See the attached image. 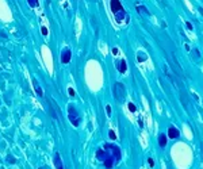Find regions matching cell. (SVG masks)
<instances>
[{"label":"cell","mask_w":203,"mask_h":169,"mask_svg":"<svg viewBox=\"0 0 203 169\" xmlns=\"http://www.w3.org/2000/svg\"><path fill=\"white\" fill-rule=\"evenodd\" d=\"M110 148H111L113 151H106V150H102V149H99L96 151V158L102 160V161L104 162L106 168H113L114 164L120 160L119 149L116 148V146H114V145H110Z\"/></svg>","instance_id":"cell-1"},{"label":"cell","mask_w":203,"mask_h":169,"mask_svg":"<svg viewBox=\"0 0 203 169\" xmlns=\"http://www.w3.org/2000/svg\"><path fill=\"white\" fill-rule=\"evenodd\" d=\"M165 55H167V60L169 61L171 68L173 69V72H175L176 77H178L179 80H184V72H183V69H181L180 64L178 62V60H176L175 54L172 53V51H168V50H165Z\"/></svg>","instance_id":"cell-2"},{"label":"cell","mask_w":203,"mask_h":169,"mask_svg":"<svg viewBox=\"0 0 203 169\" xmlns=\"http://www.w3.org/2000/svg\"><path fill=\"white\" fill-rule=\"evenodd\" d=\"M110 6H111V11H113V14L115 16V20L120 23V22L126 18V11L123 10L120 2H119V0H111Z\"/></svg>","instance_id":"cell-3"},{"label":"cell","mask_w":203,"mask_h":169,"mask_svg":"<svg viewBox=\"0 0 203 169\" xmlns=\"http://www.w3.org/2000/svg\"><path fill=\"white\" fill-rule=\"evenodd\" d=\"M114 96L118 102H123L125 100V96H126V89H125V85L122 83H115L114 84Z\"/></svg>","instance_id":"cell-4"},{"label":"cell","mask_w":203,"mask_h":169,"mask_svg":"<svg viewBox=\"0 0 203 169\" xmlns=\"http://www.w3.org/2000/svg\"><path fill=\"white\" fill-rule=\"evenodd\" d=\"M68 119L71 120V123L75 127H77L80 124V115H79V112L76 111V108L73 106L68 107Z\"/></svg>","instance_id":"cell-5"},{"label":"cell","mask_w":203,"mask_h":169,"mask_svg":"<svg viewBox=\"0 0 203 169\" xmlns=\"http://www.w3.org/2000/svg\"><path fill=\"white\" fill-rule=\"evenodd\" d=\"M71 57H72V54H71V50H64L62 51V55H61V62L62 64H68L69 61H71Z\"/></svg>","instance_id":"cell-6"},{"label":"cell","mask_w":203,"mask_h":169,"mask_svg":"<svg viewBox=\"0 0 203 169\" xmlns=\"http://www.w3.org/2000/svg\"><path fill=\"white\" fill-rule=\"evenodd\" d=\"M168 137L169 138H178L179 137V130L175 129V127H169V130H168Z\"/></svg>","instance_id":"cell-7"},{"label":"cell","mask_w":203,"mask_h":169,"mask_svg":"<svg viewBox=\"0 0 203 169\" xmlns=\"http://www.w3.org/2000/svg\"><path fill=\"white\" fill-rule=\"evenodd\" d=\"M54 165H56L57 169H64L62 162H61V157H60L58 153H56V156H54Z\"/></svg>","instance_id":"cell-8"},{"label":"cell","mask_w":203,"mask_h":169,"mask_svg":"<svg viewBox=\"0 0 203 169\" xmlns=\"http://www.w3.org/2000/svg\"><path fill=\"white\" fill-rule=\"evenodd\" d=\"M137 11L140 12L141 15H145V16H149V15H150L149 11H148V8L144 7V6H137Z\"/></svg>","instance_id":"cell-9"},{"label":"cell","mask_w":203,"mask_h":169,"mask_svg":"<svg viewBox=\"0 0 203 169\" xmlns=\"http://www.w3.org/2000/svg\"><path fill=\"white\" fill-rule=\"evenodd\" d=\"M33 84H34V89L37 91V95H38V96H42V95H44V92H42L41 87H39V84H38V81H37L35 79L33 80Z\"/></svg>","instance_id":"cell-10"},{"label":"cell","mask_w":203,"mask_h":169,"mask_svg":"<svg viewBox=\"0 0 203 169\" xmlns=\"http://www.w3.org/2000/svg\"><path fill=\"white\" fill-rule=\"evenodd\" d=\"M126 69H127V66H126V61H125V60H120V61H119V65H118V71H119L120 73H125V72H126Z\"/></svg>","instance_id":"cell-11"},{"label":"cell","mask_w":203,"mask_h":169,"mask_svg":"<svg viewBox=\"0 0 203 169\" xmlns=\"http://www.w3.org/2000/svg\"><path fill=\"white\" fill-rule=\"evenodd\" d=\"M158 144H160L161 148H164V146L167 145V135L165 134H160L158 135Z\"/></svg>","instance_id":"cell-12"},{"label":"cell","mask_w":203,"mask_h":169,"mask_svg":"<svg viewBox=\"0 0 203 169\" xmlns=\"http://www.w3.org/2000/svg\"><path fill=\"white\" fill-rule=\"evenodd\" d=\"M29 2V4H30V7H38V0H27Z\"/></svg>","instance_id":"cell-13"},{"label":"cell","mask_w":203,"mask_h":169,"mask_svg":"<svg viewBox=\"0 0 203 169\" xmlns=\"http://www.w3.org/2000/svg\"><path fill=\"white\" fill-rule=\"evenodd\" d=\"M129 110H130L131 112H136V111H137V108H136V106L133 104V103H129Z\"/></svg>","instance_id":"cell-14"},{"label":"cell","mask_w":203,"mask_h":169,"mask_svg":"<svg viewBox=\"0 0 203 169\" xmlns=\"http://www.w3.org/2000/svg\"><path fill=\"white\" fill-rule=\"evenodd\" d=\"M109 135H110L111 139H115V138H116V135H115V133H114V131H110V133H109Z\"/></svg>","instance_id":"cell-15"},{"label":"cell","mask_w":203,"mask_h":169,"mask_svg":"<svg viewBox=\"0 0 203 169\" xmlns=\"http://www.w3.org/2000/svg\"><path fill=\"white\" fill-rule=\"evenodd\" d=\"M41 30H42V34H44V35H47V29L46 27H42Z\"/></svg>","instance_id":"cell-16"},{"label":"cell","mask_w":203,"mask_h":169,"mask_svg":"<svg viewBox=\"0 0 203 169\" xmlns=\"http://www.w3.org/2000/svg\"><path fill=\"white\" fill-rule=\"evenodd\" d=\"M107 115H111V106H107Z\"/></svg>","instance_id":"cell-17"},{"label":"cell","mask_w":203,"mask_h":169,"mask_svg":"<svg viewBox=\"0 0 203 169\" xmlns=\"http://www.w3.org/2000/svg\"><path fill=\"white\" fill-rule=\"evenodd\" d=\"M69 95H71V96H75V91L72 88H69Z\"/></svg>","instance_id":"cell-18"},{"label":"cell","mask_w":203,"mask_h":169,"mask_svg":"<svg viewBox=\"0 0 203 169\" xmlns=\"http://www.w3.org/2000/svg\"><path fill=\"white\" fill-rule=\"evenodd\" d=\"M148 162H149V165H150V166H153V165H154V162H153V160H152V158H149V160H148Z\"/></svg>","instance_id":"cell-19"},{"label":"cell","mask_w":203,"mask_h":169,"mask_svg":"<svg viewBox=\"0 0 203 169\" xmlns=\"http://www.w3.org/2000/svg\"><path fill=\"white\" fill-rule=\"evenodd\" d=\"M187 27H188V29H191V30H192V24H191V23H187Z\"/></svg>","instance_id":"cell-20"},{"label":"cell","mask_w":203,"mask_h":169,"mask_svg":"<svg viewBox=\"0 0 203 169\" xmlns=\"http://www.w3.org/2000/svg\"><path fill=\"white\" fill-rule=\"evenodd\" d=\"M113 53L116 54V53H118V49H115V47H114V49H113Z\"/></svg>","instance_id":"cell-21"},{"label":"cell","mask_w":203,"mask_h":169,"mask_svg":"<svg viewBox=\"0 0 203 169\" xmlns=\"http://www.w3.org/2000/svg\"><path fill=\"white\" fill-rule=\"evenodd\" d=\"M199 12H200V14L203 15V10H202V8H199Z\"/></svg>","instance_id":"cell-22"}]
</instances>
